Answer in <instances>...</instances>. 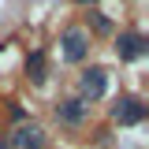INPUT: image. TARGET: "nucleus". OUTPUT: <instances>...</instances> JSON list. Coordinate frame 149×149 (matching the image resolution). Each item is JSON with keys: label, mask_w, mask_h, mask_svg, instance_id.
Instances as JSON below:
<instances>
[{"label": "nucleus", "mask_w": 149, "mask_h": 149, "mask_svg": "<svg viewBox=\"0 0 149 149\" xmlns=\"http://www.w3.org/2000/svg\"><path fill=\"white\" fill-rule=\"evenodd\" d=\"M11 149H45V130L34 127V123L11 130Z\"/></svg>", "instance_id": "nucleus-6"}, {"label": "nucleus", "mask_w": 149, "mask_h": 149, "mask_svg": "<svg viewBox=\"0 0 149 149\" xmlns=\"http://www.w3.org/2000/svg\"><path fill=\"white\" fill-rule=\"evenodd\" d=\"M78 4H93V0H78Z\"/></svg>", "instance_id": "nucleus-9"}, {"label": "nucleus", "mask_w": 149, "mask_h": 149, "mask_svg": "<svg viewBox=\"0 0 149 149\" xmlns=\"http://www.w3.org/2000/svg\"><path fill=\"white\" fill-rule=\"evenodd\" d=\"M116 56L119 60H142L146 56V37L138 34V30H123V34L116 37Z\"/></svg>", "instance_id": "nucleus-3"}, {"label": "nucleus", "mask_w": 149, "mask_h": 149, "mask_svg": "<svg viewBox=\"0 0 149 149\" xmlns=\"http://www.w3.org/2000/svg\"><path fill=\"white\" fill-rule=\"evenodd\" d=\"M90 22H93V30H101V34H108V30H112V22L101 15V11H93V15H90Z\"/></svg>", "instance_id": "nucleus-8"}, {"label": "nucleus", "mask_w": 149, "mask_h": 149, "mask_svg": "<svg viewBox=\"0 0 149 149\" xmlns=\"http://www.w3.org/2000/svg\"><path fill=\"white\" fill-rule=\"evenodd\" d=\"M112 119L123 123V127H134V123L146 119V104H142L138 97H119V101L112 104Z\"/></svg>", "instance_id": "nucleus-2"}, {"label": "nucleus", "mask_w": 149, "mask_h": 149, "mask_svg": "<svg viewBox=\"0 0 149 149\" xmlns=\"http://www.w3.org/2000/svg\"><path fill=\"white\" fill-rule=\"evenodd\" d=\"M60 45H63V56L71 63H78V60H86V52H90V34L78 30V26H71V30L60 34Z\"/></svg>", "instance_id": "nucleus-1"}, {"label": "nucleus", "mask_w": 149, "mask_h": 149, "mask_svg": "<svg viewBox=\"0 0 149 149\" xmlns=\"http://www.w3.org/2000/svg\"><path fill=\"white\" fill-rule=\"evenodd\" d=\"M78 90H82V101H101V97H104V90H108V74L101 71V67H90V71L82 74Z\"/></svg>", "instance_id": "nucleus-4"}, {"label": "nucleus", "mask_w": 149, "mask_h": 149, "mask_svg": "<svg viewBox=\"0 0 149 149\" xmlns=\"http://www.w3.org/2000/svg\"><path fill=\"white\" fill-rule=\"evenodd\" d=\"M26 74L34 78V82H45V52L34 49V52L26 56Z\"/></svg>", "instance_id": "nucleus-7"}, {"label": "nucleus", "mask_w": 149, "mask_h": 149, "mask_svg": "<svg viewBox=\"0 0 149 149\" xmlns=\"http://www.w3.org/2000/svg\"><path fill=\"white\" fill-rule=\"evenodd\" d=\"M86 108H90V104H86L82 97L60 101V104H56V119H60V123H67V127H78V123L86 119Z\"/></svg>", "instance_id": "nucleus-5"}]
</instances>
